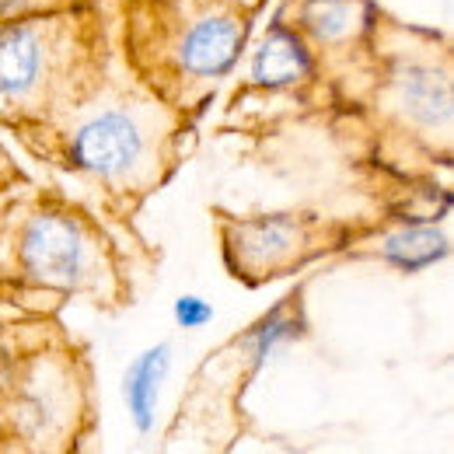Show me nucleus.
<instances>
[{"instance_id": "nucleus-13", "label": "nucleus", "mask_w": 454, "mask_h": 454, "mask_svg": "<svg viewBox=\"0 0 454 454\" xmlns=\"http://www.w3.org/2000/svg\"><path fill=\"white\" fill-rule=\"evenodd\" d=\"M171 318H175L178 329L192 333V329H203V325L214 322V304H210L207 297H200V294H182V297L171 304Z\"/></svg>"}, {"instance_id": "nucleus-9", "label": "nucleus", "mask_w": 454, "mask_h": 454, "mask_svg": "<svg viewBox=\"0 0 454 454\" xmlns=\"http://www.w3.org/2000/svg\"><path fill=\"white\" fill-rule=\"evenodd\" d=\"M374 255L398 273H423V270H430L451 255V238H448V231H441L430 221L409 217L395 231L381 234Z\"/></svg>"}, {"instance_id": "nucleus-15", "label": "nucleus", "mask_w": 454, "mask_h": 454, "mask_svg": "<svg viewBox=\"0 0 454 454\" xmlns=\"http://www.w3.org/2000/svg\"><path fill=\"white\" fill-rule=\"evenodd\" d=\"M234 4H241V7H248V11H259L266 0H234Z\"/></svg>"}, {"instance_id": "nucleus-8", "label": "nucleus", "mask_w": 454, "mask_h": 454, "mask_svg": "<svg viewBox=\"0 0 454 454\" xmlns=\"http://www.w3.org/2000/svg\"><path fill=\"white\" fill-rule=\"evenodd\" d=\"M245 70H248L245 88H252V91H297L322 77L308 43L280 14H273L270 25L262 28L259 43L248 53Z\"/></svg>"}, {"instance_id": "nucleus-1", "label": "nucleus", "mask_w": 454, "mask_h": 454, "mask_svg": "<svg viewBox=\"0 0 454 454\" xmlns=\"http://www.w3.org/2000/svg\"><path fill=\"white\" fill-rule=\"evenodd\" d=\"M185 115L151 95L129 70L122 81L102 77L74 109L25 133H43L50 158L98 189L140 200L175 168V140Z\"/></svg>"}, {"instance_id": "nucleus-12", "label": "nucleus", "mask_w": 454, "mask_h": 454, "mask_svg": "<svg viewBox=\"0 0 454 454\" xmlns=\"http://www.w3.org/2000/svg\"><path fill=\"white\" fill-rule=\"evenodd\" d=\"M77 7H98V0H0V21L32 18V14H57Z\"/></svg>"}, {"instance_id": "nucleus-7", "label": "nucleus", "mask_w": 454, "mask_h": 454, "mask_svg": "<svg viewBox=\"0 0 454 454\" xmlns=\"http://www.w3.org/2000/svg\"><path fill=\"white\" fill-rule=\"evenodd\" d=\"M277 14L308 43L318 74L374 70V28L381 18L374 0H284Z\"/></svg>"}, {"instance_id": "nucleus-5", "label": "nucleus", "mask_w": 454, "mask_h": 454, "mask_svg": "<svg viewBox=\"0 0 454 454\" xmlns=\"http://www.w3.org/2000/svg\"><path fill=\"white\" fill-rule=\"evenodd\" d=\"M378 102L405 133L430 147L451 144L454 84L448 39L419 28H405L385 11L374 28Z\"/></svg>"}, {"instance_id": "nucleus-6", "label": "nucleus", "mask_w": 454, "mask_h": 454, "mask_svg": "<svg viewBox=\"0 0 454 454\" xmlns=\"http://www.w3.org/2000/svg\"><path fill=\"white\" fill-rule=\"evenodd\" d=\"M333 224L308 210H284V214H259V217H221L227 270L259 286L266 280H280L286 273H297L322 252H329Z\"/></svg>"}, {"instance_id": "nucleus-14", "label": "nucleus", "mask_w": 454, "mask_h": 454, "mask_svg": "<svg viewBox=\"0 0 454 454\" xmlns=\"http://www.w3.org/2000/svg\"><path fill=\"white\" fill-rule=\"evenodd\" d=\"M21 360L25 356L14 349V342L7 340V333L0 329V409H4V398L11 395V388H14V378H18Z\"/></svg>"}, {"instance_id": "nucleus-2", "label": "nucleus", "mask_w": 454, "mask_h": 454, "mask_svg": "<svg viewBox=\"0 0 454 454\" xmlns=\"http://www.w3.org/2000/svg\"><path fill=\"white\" fill-rule=\"evenodd\" d=\"M252 18L234 0H126V70L175 113H196L238 70Z\"/></svg>"}, {"instance_id": "nucleus-11", "label": "nucleus", "mask_w": 454, "mask_h": 454, "mask_svg": "<svg viewBox=\"0 0 454 454\" xmlns=\"http://www.w3.org/2000/svg\"><path fill=\"white\" fill-rule=\"evenodd\" d=\"M308 322H304V308H301V297H286L280 304H273L245 336H241V349L245 356L252 360V367H262L270 356H277L284 346L297 342L304 336Z\"/></svg>"}, {"instance_id": "nucleus-3", "label": "nucleus", "mask_w": 454, "mask_h": 454, "mask_svg": "<svg viewBox=\"0 0 454 454\" xmlns=\"http://www.w3.org/2000/svg\"><path fill=\"white\" fill-rule=\"evenodd\" d=\"M109 35L98 7L0 21V119L46 126L109 74Z\"/></svg>"}, {"instance_id": "nucleus-10", "label": "nucleus", "mask_w": 454, "mask_h": 454, "mask_svg": "<svg viewBox=\"0 0 454 454\" xmlns=\"http://www.w3.org/2000/svg\"><path fill=\"white\" fill-rule=\"evenodd\" d=\"M171 371V346L168 342H158V346H147L140 349L126 374H122V398H126V409L133 416V427L140 434H151L154 427V416H158V398H161V385Z\"/></svg>"}, {"instance_id": "nucleus-4", "label": "nucleus", "mask_w": 454, "mask_h": 454, "mask_svg": "<svg viewBox=\"0 0 454 454\" xmlns=\"http://www.w3.org/2000/svg\"><path fill=\"white\" fill-rule=\"evenodd\" d=\"M11 280L50 297L119 301L122 277L102 227L67 203L28 207L7 234Z\"/></svg>"}]
</instances>
